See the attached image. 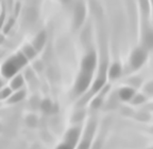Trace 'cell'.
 <instances>
[{"mask_svg":"<svg viewBox=\"0 0 153 149\" xmlns=\"http://www.w3.org/2000/svg\"><path fill=\"white\" fill-rule=\"evenodd\" d=\"M27 64H28V58L22 52H19L14 56L10 57L3 64V66L1 67V73L5 78H11Z\"/></svg>","mask_w":153,"mask_h":149,"instance_id":"obj_1","label":"cell"},{"mask_svg":"<svg viewBox=\"0 0 153 149\" xmlns=\"http://www.w3.org/2000/svg\"><path fill=\"white\" fill-rule=\"evenodd\" d=\"M135 94V90L131 87H123L118 92V96L123 102H130Z\"/></svg>","mask_w":153,"mask_h":149,"instance_id":"obj_9","label":"cell"},{"mask_svg":"<svg viewBox=\"0 0 153 149\" xmlns=\"http://www.w3.org/2000/svg\"><path fill=\"white\" fill-rule=\"evenodd\" d=\"M26 122L29 127H36V126H37V118H36V116L33 115V114L29 115L28 117H27Z\"/></svg>","mask_w":153,"mask_h":149,"instance_id":"obj_18","label":"cell"},{"mask_svg":"<svg viewBox=\"0 0 153 149\" xmlns=\"http://www.w3.org/2000/svg\"><path fill=\"white\" fill-rule=\"evenodd\" d=\"M145 101H146V97L143 96V95H141V94H138V95L134 94V96L132 97V99H131L132 104H134V105L141 104V103H143Z\"/></svg>","mask_w":153,"mask_h":149,"instance_id":"obj_19","label":"cell"},{"mask_svg":"<svg viewBox=\"0 0 153 149\" xmlns=\"http://www.w3.org/2000/svg\"><path fill=\"white\" fill-rule=\"evenodd\" d=\"M13 26H14V19H10L7 24L4 26V33H7V32L10 31V29L12 28Z\"/></svg>","mask_w":153,"mask_h":149,"instance_id":"obj_22","label":"cell"},{"mask_svg":"<svg viewBox=\"0 0 153 149\" xmlns=\"http://www.w3.org/2000/svg\"><path fill=\"white\" fill-rule=\"evenodd\" d=\"M80 129L79 127H74L71 129L67 131V133L65 134V142L63 144H60L57 146V148L61 149H68V148H76L78 145V141H79L80 137Z\"/></svg>","mask_w":153,"mask_h":149,"instance_id":"obj_3","label":"cell"},{"mask_svg":"<svg viewBox=\"0 0 153 149\" xmlns=\"http://www.w3.org/2000/svg\"><path fill=\"white\" fill-rule=\"evenodd\" d=\"M4 18H5V13H4V11H3L1 16H0V29L2 28V23H3V21H4Z\"/></svg>","mask_w":153,"mask_h":149,"instance_id":"obj_25","label":"cell"},{"mask_svg":"<svg viewBox=\"0 0 153 149\" xmlns=\"http://www.w3.org/2000/svg\"><path fill=\"white\" fill-rule=\"evenodd\" d=\"M121 66H120L118 62H114L112 66L110 67L108 71V78L110 79H116L118 78L120 75H121Z\"/></svg>","mask_w":153,"mask_h":149,"instance_id":"obj_10","label":"cell"},{"mask_svg":"<svg viewBox=\"0 0 153 149\" xmlns=\"http://www.w3.org/2000/svg\"><path fill=\"white\" fill-rule=\"evenodd\" d=\"M1 86H2V81H0V87H1Z\"/></svg>","mask_w":153,"mask_h":149,"instance_id":"obj_29","label":"cell"},{"mask_svg":"<svg viewBox=\"0 0 153 149\" xmlns=\"http://www.w3.org/2000/svg\"><path fill=\"white\" fill-rule=\"evenodd\" d=\"M86 17V7L84 2L80 1L76 4L74 11V28L79 29L83 24Z\"/></svg>","mask_w":153,"mask_h":149,"instance_id":"obj_5","label":"cell"},{"mask_svg":"<svg viewBox=\"0 0 153 149\" xmlns=\"http://www.w3.org/2000/svg\"><path fill=\"white\" fill-rule=\"evenodd\" d=\"M97 65V55L94 51H91L89 53L84 56L82 59L81 64V71L82 72H88V73H94Z\"/></svg>","mask_w":153,"mask_h":149,"instance_id":"obj_6","label":"cell"},{"mask_svg":"<svg viewBox=\"0 0 153 149\" xmlns=\"http://www.w3.org/2000/svg\"><path fill=\"white\" fill-rule=\"evenodd\" d=\"M46 40H47V33H46V31H42L41 33L34 38L32 46L36 50V52H39V51L43 50L44 46L46 43Z\"/></svg>","mask_w":153,"mask_h":149,"instance_id":"obj_8","label":"cell"},{"mask_svg":"<svg viewBox=\"0 0 153 149\" xmlns=\"http://www.w3.org/2000/svg\"><path fill=\"white\" fill-rule=\"evenodd\" d=\"M11 92H12V89L11 88H4L2 89V91H0V98H7V97L11 95Z\"/></svg>","mask_w":153,"mask_h":149,"instance_id":"obj_20","label":"cell"},{"mask_svg":"<svg viewBox=\"0 0 153 149\" xmlns=\"http://www.w3.org/2000/svg\"><path fill=\"white\" fill-rule=\"evenodd\" d=\"M148 53L143 48H136L134 50L130 57V66L133 70H138L146 62Z\"/></svg>","mask_w":153,"mask_h":149,"instance_id":"obj_4","label":"cell"},{"mask_svg":"<svg viewBox=\"0 0 153 149\" xmlns=\"http://www.w3.org/2000/svg\"><path fill=\"white\" fill-rule=\"evenodd\" d=\"M96 127H97V122L96 120H91L89 123L86 126L85 134H84V139L82 143L79 145V148H88L91 146V140H93L94 134H95Z\"/></svg>","mask_w":153,"mask_h":149,"instance_id":"obj_7","label":"cell"},{"mask_svg":"<svg viewBox=\"0 0 153 149\" xmlns=\"http://www.w3.org/2000/svg\"><path fill=\"white\" fill-rule=\"evenodd\" d=\"M84 117V111H80V112H76L74 114V118H72V121L74 122H78V121H81L82 118Z\"/></svg>","mask_w":153,"mask_h":149,"instance_id":"obj_21","label":"cell"},{"mask_svg":"<svg viewBox=\"0 0 153 149\" xmlns=\"http://www.w3.org/2000/svg\"><path fill=\"white\" fill-rule=\"evenodd\" d=\"M93 74L94 73H88V72H82L79 74L78 78H76V83H74V91L76 95H81L88 89L89 85L91 83L93 79Z\"/></svg>","mask_w":153,"mask_h":149,"instance_id":"obj_2","label":"cell"},{"mask_svg":"<svg viewBox=\"0 0 153 149\" xmlns=\"http://www.w3.org/2000/svg\"><path fill=\"white\" fill-rule=\"evenodd\" d=\"M3 40H4V37L2 36V34H0V43H2Z\"/></svg>","mask_w":153,"mask_h":149,"instance_id":"obj_27","label":"cell"},{"mask_svg":"<svg viewBox=\"0 0 153 149\" xmlns=\"http://www.w3.org/2000/svg\"><path fill=\"white\" fill-rule=\"evenodd\" d=\"M22 53H24V55L28 58V60H29V59L34 58V57L36 56V53L37 52H36V50L33 48V46L27 45V46H25L24 49H22Z\"/></svg>","mask_w":153,"mask_h":149,"instance_id":"obj_15","label":"cell"},{"mask_svg":"<svg viewBox=\"0 0 153 149\" xmlns=\"http://www.w3.org/2000/svg\"><path fill=\"white\" fill-rule=\"evenodd\" d=\"M41 108L45 113H50V112L53 111V105L52 103L49 101V99H45L41 103Z\"/></svg>","mask_w":153,"mask_h":149,"instance_id":"obj_16","label":"cell"},{"mask_svg":"<svg viewBox=\"0 0 153 149\" xmlns=\"http://www.w3.org/2000/svg\"><path fill=\"white\" fill-rule=\"evenodd\" d=\"M25 96H26V91L20 90V91H18V92L15 93V94H13L11 97L9 96L10 98L7 99V103H9V104H15V103H18V102H20V101H22V99L25 98Z\"/></svg>","mask_w":153,"mask_h":149,"instance_id":"obj_13","label":"cell"},{"mask_svg":"<svg viewBox=\"0 0 153 149\" xmlns=\"http://www.w3.org/2000/svg\"><path fill=\"white\" fill-rule=\"evenodd\" d=\"M24 77L22 75H16L13 78L12 83H11V89L12 90H18L24 86Z\"/></svg>","mask_w":153,"mask_h":149,"instance_id":"obj_14","label":"cell"},{"mask_svg":"<svg viewBox=\"0 0 153 149\" xmlns=\"http://www.w3.org/2000/svg\"><path fill=\"white\" fill-rule=\"evenodd\" d=\"M146 92H148L149 94H152V83H149L148 86H146Z\"/></svg>","mask_w":153,"mask_h":149,"instance_id":"obj_24","label":"cell"},{"mask_svg":"<svg viewBox=\"0 0 153 149\" xmlns=\"http://www.w3.org/2000/svg\"><path fill=\"white\" fill-rule=\"evenodd\" d=\"M140 4H141V7L145 12H148V9H149V2L148 0H140Z\"/></svg>","mask_w":153,"mask_h":149,"instance_id":"obj_23","label":"cell"},{"mask_svg":"<svg viewBox=\"0 0 153 149\" xmlns=\"http://www.w3.org/2000/svg\"><path fill=\"white\" fill-rule=\"evenodd\" d=\"M108 88H110V86H106V87L104 88L105 90H103L101 93H99L98 96H96L95 98H94V101L91 102V109H99L100 108L101 105H102V102H103V95L108 92Z\"/></svg>","mask_w":153,"mask_h":149,"instance_id":"obj_11","label":"cell"},{"mask_svg":"<svg viewBox=\"0 0 153 149\" xmlns=\"http://www.w3.org/2000/svg\"><path fill=\"white\" fill-rule=\"evenodd\" d=\"M25 19L29 23H33L37 19V11L35 9H28L25 14Z\"/></svg>","mask_w":153,"mask_h":149,"instance_id":"obj_12","label":"cell"},{"mask_svg":"<svg viewBox=\"0 0 153 149\" xmlns=\"http://www.w3.org/2000/svg\"><path fill=\"white\" fill-rule=\"evenodd\" d=\"M145 46L147 49L150 50L152 48V32L151 30H148L146 32V36H145Z\"/></svg>","mask_w":153,"mask_h":149,"instance_id":"obj_17","label":"cell"},{"mask_svg":"<svg viewBox=\"0 0 153 149\" xmlns=\"http://www.w3.org/2000/svg\"><path fill=\"white\" fill-rule=\"evenodd\" d=\"M26 76H27V78H28V79H30V78H31L32 76H33V72H32L31 69H29V70H27Z\"/></svg>","mask_w":153,"mask_h":149,"instance_id":"obj_26","label":"cell"},{"mask_svg":"<svg viewBox=\"0 0 153 149\" xmlns=\"http://www.w3.org/2000/svg\"><path fill=\"white\" fill-rule=\"evenodd\" d=\"M61 1H62V2H65V3H66V2H68V1H70V0H61Z\"/></svg>","mask_w":153,"mask_h":149,"instance_id":"obj_28","label":"cell"}]
</instances>
